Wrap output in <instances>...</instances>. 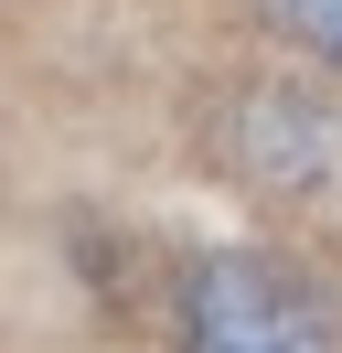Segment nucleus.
<instances>
[{"instance_id":"nucleus-2","label":"nucleus","mask_w":342,"mask_h":353,"mask_svg":"<svg viewBox=\"0 0 342 353\" xmlns=\"http://www.w3.org/2000/svg\"><path fill=\"white\" fill-rule=\"evenodd\" d=\"M268 22L289 32L299 54H321V65H342V0H268Z\"/></svg>"},{"instance_id":"nucleus-1","label":"nucleus","mask_w":342,"mask_h":353,"mask_svg":"<svg viewBox=\"0 0 342 353\" xmlns=\"http://www.w3.org/2000/svg\"><path fill=\"white\" fill-rule=\"evenodd\" d=\"M182 353H332V310L278 257H203L182 279Z\"/></svg>"}]
</instances>
